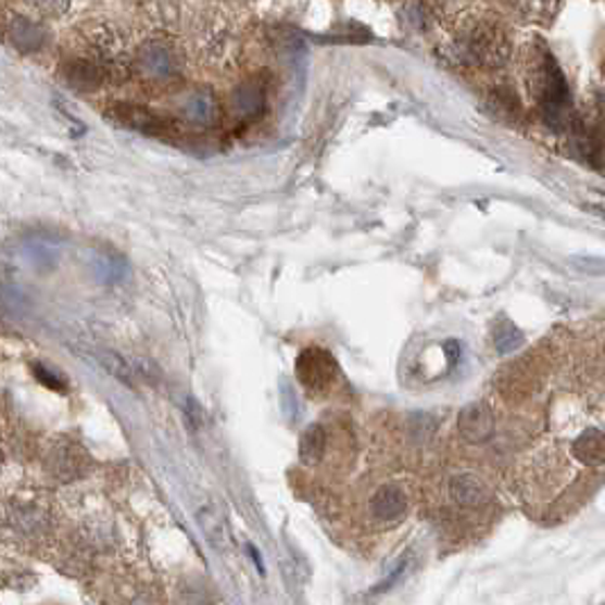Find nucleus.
<instances>
[{"mask_svg":"<svg viewBox=\"0 0 605 605\" xmlns=\"http://www.w3.org/2000/svg\"><path fill=\"white\" fill-rule=\"evenodd\" d=\"M446 53L467 68H501L513 55V39L496 16L474 14L457 23Z\"/></svg>","mask_w":605,"mask_h":605,"instance_id":"nucleus-1","label":"nucleus"},{"mask_svg":"<svg viewBox=\"0 0 605 605\" xmlns=\"http://www.w3.org/2000/svg\"><path fill=\"white\" fill-rule=\"evenodd\" d=\"M526 74L528 87L535 96V101L546 118V124L553 130H571L574 116H571V101H569V87L560 64L555 62L551 51L544 46H530L526 55Z\"/></svg>","mask_w":605,"mask_h":605,"instance_id":"nucleus-2","label":"nucleus"},{"mask_svg":"<svg viewBox=\"0 0 605 605\" xmlns=\"http://www.w3.org/2000/svg\"><path fill=\"white\" fill-rule=\"evenodd\" d=\"M135 66L147 80L168 83L180 74V55L168 41L151 39L139 48V53L135 55Z\"/></svg>","mask_w":605,"mask_h":605,"instance_id":"nucleus-3","label":"nucleus"},{"mask_svg":"<svg viewBox=\"0 0 605 605\" xmlns=\"http://www.w3.org/2000/svg\"><path fill=\"white\" fill-rule=\"evenodd\" d=\"M60 76L62 80L76 91H96L101 89L108 78H110V71L96 60L93 55H89L87 51L78 53V55H68L62 66H60Z\"/></svg>","mask_w":605,"mask_h":605,"instance_id":"nucleus-4","label":"nucleus"},{"mask_svg":"<svg viewBox=\"0 0 605 605\" xmlns=\"http://www.w3.org/2000/svg\"><path fill=\"white\" fill-rule=\"evenodd\" d=\"M337 371H340V367H337L335 357L322 349L303 351L297 362L299 380L312 392H326L328 387L335 382Z\"/></svg>","mask_w":605,"mask_h":605,"instance_id":"nucleus-5","label":"nucleus"},{"mask_svg":"<svg viewBox=\"0 0 605 605\" xmlns=\"http://www.w3.org/2000/svg\"><path fill=\"white\" fill-rule=\"evenodd\" d=\"M5 35L14 51H18L21 55H33V53L41 51L48 39V33L39 21L21 16V14H14L8 18Z\"/></svg>","mask_w":605,"mask_h":605,"instance_id":"nucleus-6","label":"nucleus"},{"mask_svg":"<svg viewBox=\"0 0 605 605\" xmlns=\"http://www.w3.org/2000/svg\"><path fill=\"white\" fill-rule=\"evenodd\" d=\"M457 428L463 432V438L471 444L490 440L494 432L492 409L486 403H469L457 417Z\"/></svg>","mask_w":605,"mask_h":605,"instance_id":"nucleus-7","label":"nucleus"},{"mask_svg":"<svg viewBox=\"0 0 605 605\" xmlns=\"http://www.w3.org/2000/svg\"><path fill=\"white\" fill-rule=\"evenodd\" d=\"M110 118L121 126L143 135H162L166 130V124L157 114H153L149 108H139V105H114L110 110Z\"/></svg>","mask_w":605,"mask_h":605,"instance_id":"nucleus-8","label":"nucleus"},{"mask_svg":"<svg viewBox=\"0 0 605 605\" xmlns=\"http://www.w3.org/2000/svg\"><path fill=\"white\" fill-rule=\"evenodd\" d=\"M503 5L526 23H551L563 0H503Z\"/></svg>","mask_w":605,"mask_h":605,"instance_id":"nucleus-9","label":"nucleus"},{"mask_svg":"<svg viewBox=\"0 0 605 605\" xmlns=\"http://www.w3.org/2000/svg\"><path fill=\"white\" fill-rule=\"evenodd\" d=\"M407 501L403 492L394 486H382L371 499V513L382 521H396L405 515Z\"/></svg>","mask_w":605,"mask_h":605,"instance_id":"nucleus-10","label":"nucleus"},{"mask_svg":"<svg viewBox=\"0 0 605 605\" xmlns=\"http://www.w3.org/2000/svg\"><path fill=\"white\" fill-rule=\"evenodd\" d=\"M571 453H574V457L578 459V463H583V465H590V467L603 465L605 463V434L601 430H596V428L585 430L574 442Z\"/></svg>","mask_w":605,"mask_h":605,"instance_id":"nucleus-11","label":"nucleus"},{"mask_svg":"<svg viewBox=\"0 0 605 605\" xmlns=\"http://www.w3.org/2000/svg\"><path fill=\"white\" fill-rule=\"evenodd\" d=\"M451 496L457 505H465V507H478L488 501V488L482 486V480L471 476V474H463V476H455L451 480Z\"/></svg>","mask_w":605,"mask_h":605,"instance_id":"nucleus-12","label":"nucleus"},{"mask_svg":"<svg viewBox=\"0 0 605 605\" xmlns=\"http://www.w3.org/2000/svg\"><path fill=\"white\" fill-rule=\"evenodd\" d=\"M182 114L187 121L197 126H210L216 118V101L212 91L207 89H197L189 93L182 103Z\"/></svg>","mask_w":605,"mask_h":605,"instance_id":"nucleus-13","label":"nucleus"},{"mask_svg":"<svg viewBox=\"0 0 605 605\" xmlns=\"http://www.w3.org/2000/svg\"><path fill=\"white\" fill-rule=\"evenodd\" d=\"M232 105L237 110V114L241 116H247V118H253L257 114L264 112V105H266V91L260 83H244L241 85L237 91H235V99H232Z\"/></svg>","mask_w":605,"mask_h":605,"instance_id":"nucleus-14","label":"nucleus"},{"mask_svg":"<svg viewBox=\"0 0 605 605\" xmlns=\"http://www.w3.org/2000/svg\"><path fill=\"white\" fill-rule=\"evenodd\" d=\"M324 451H326V432L319 424H314L301 440L303 463H319Z\"/></svg>","mask_w":605,"mask_h":605,"instance_id":"nucleus-15","label":"nucleus"},{"mask_svg":"<svg viewBox=\"0 0 605 605\" xmlns=\"http://www.w3.org/2000/svg\"><path fill=\"white\" fill-rule=\"evenodd\" d=\"M490 108L499 116H505V118H515L521 112L517 93L513 89H505V87L492 89V93H490Z\"/></svg>","mask_w":605,"mask_h":605,"instance_id":"nucleus-16","label":"nucleus"},{"mask_svg":"<svg viewBox=\"0 0 605 605\" xmlns=\"http://www.w3.org/2000/svg\"><path fill=\"white\" fill-rule=\"evenodd\" d=\"M494 346L499 353H513L524 346V335L511 322H501L494 330Z\"/></svg>","mask_w":605,"mask_h":605,"instance_id":"nucleus-17","label":"nucleus"},{"mask_svg":"<svg viewBox=\"0 0 605 605\" xmlns=\"http://www.w3.org/2000/svg\"><path fill=\"white\" fill-rule=\"evenodd\" d=\"M26 5L39 16L58 18L71 8V0H26Z\"/></svg>","mask_w":605,"mask_h":605,"instance_id":"nucleus-18","label":"nucleus"},{"mask_svg":"<svg viewBox=\"0 0 605 605\" xmlns=\"http://www.w3.org/2000/svg\"><path fill=\"white\" fill-rule=\"evenodd\" d=\"M101 362H103V367L114 374L118 380H124L128 385H133V378H130V369L124 360H121L116 353H101Z\"/></svg>","mask_w":605,"mask_h":605,"instance_id":"nucleus-19","label":"nucleus"},{"mask_svg":"<svg viewBox=\"0 0 605 605\" xmlns=\"http://www.w3.org/2000/svg\"><path fill=\"white\" fill-rule=\"evenodd\" d=\"M405 21H407L409 26H413L415 30H421V28H426L428 23H430V12H428V8L421 5V3H409V5L405 8Z\"/></svg>","mask_w":605,"mask_h":605,"instance_id":"nucleus-20","label":"nucleus"},{"mask_svg":"<svg viewBox=\"0 0 605 605\" xmlns=\"http://www.w3.org/2000/svg\"><path fill=\"white\" fill-rule=\"evenodd\" d=\"M571 264L585 274L605 276V260L601 257H571Z\"/></svg>","mask_w":605,"mask_h":605,"instance_id":"nucleus-21","label":"nucleus"},{"mask_svg":"<svg viewBox=\"0 0 605 605\" xmlns=\"http://www.w3.org/2000/svg\"><path fill=\"white\" fill-rule=\"evenodd\" d=\"M33 371H35V376L48 387V390H58V392H64V382L53 374V371H48V369H43L41 365H35L33 367Z\"/></svg>","mask_w":605,"mask_h":605,"instance_id":"nucleus-22","label":"nucleus"},{"mask_svg":"<svg viewBox=\"0 0 605 605\" xmlns=\"http://www.w3.org/2000/svg\"><path fill=\"white\" fill-rule=\"evenodd\" d=\"M596 112H598L601 121L605 124V91L598 93V99H596Z\"/></svg>","mask_w":605,"mask_h":605,"instance_id":"nucleus-23","label":"nucleus"},{"mask_svg":"<svg viewBox=\"0 0 605 605\" xmlns=\"http://www.w3.org/2000/svg\"><path fill=\"white\" fill-rule=\"evenodd\" d=\"M249 553H251V560L257 565V571H260V574H264V565H262V560H260V553H257V549L249 546Z\"/></svg>","mask_w":605,"mask_h":605,"instance_id":"nucleus-24","label":"nucleus"}]
</instances>
